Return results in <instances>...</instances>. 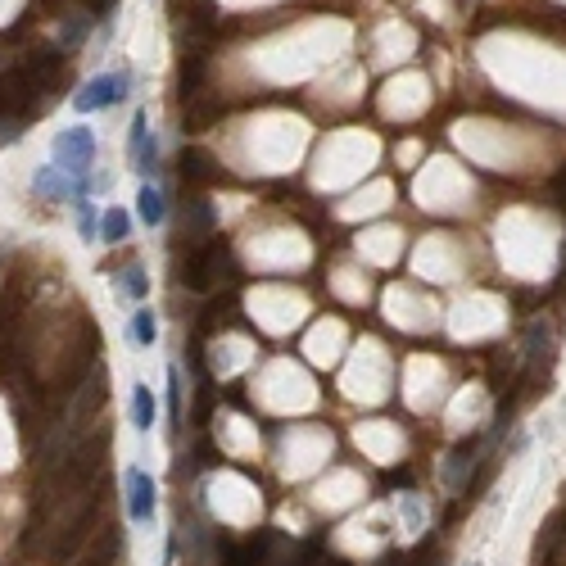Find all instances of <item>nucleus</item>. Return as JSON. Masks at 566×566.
Masks as SVG:
<instances>
[{
	"label": "nucleus",
	"mask_w": 566,
	"mask_h": 566,
	"mask_svg": "<svg viewBox=\"0 0 566 566\" xmlns=\"http://www.w3.org/2000/svg\"><path fill=\"white\" fill-rule=\"evenodd\" d=\"M51 163L73 181V199L91 195V186H100V177H91V168H96V132H91L87 123L55 132V141H51Z\"/></svg>",
	"instance_id": "1"
},
{
	"label": "nucleus",
	"mask_w": 566,
	"mask_h": 566,
	"mask_svg": "<svg viewBox=\"0 0 566 566\" xmlns=\"http://www.w3.org/2000/svg\"><path fill=\"white\" fill-rule=\"evenodd\" d=\"M127 91H132V69L96 73L91 82H82V87H78L73 109H78V114H100V109H114L118 100H127Z\"/></svg>",
	"instance_id": "2"
},
{
	"label": "nucleus",
	"mask_w": 566,
	"mask_h": 566,
	"mask_svg": "<svg viewBox=\"0 0 566 566\" xmlns=\"http://www.w3.org/2000/svg\"><path fill=\"white\" fill-rule=\"evenodd\" d=\"M127 159H132V168H136L141 177H154V172H159V136H154L145 109L132 114V127H127Z\"/></svg>",
	"instance_id": "3"
},
{
	"label": "nucleus",
	"mask_w": 566,
	"mask_h": 566,
	"mask_svg": "<svg viewBox=\"0 0 566 566\" xmlns=\"http://www.w3.org/2000/svg\"><path fill=\"white\" fill-rule=\"evenodd\" d=\"M123 485H127V516L136 525H150L154 512H159V485H154V476L145 467H127Z\"/></svg>",
	"instance_id": "4"
},
{
	"label": "nucleus",
	"mask_w": 566,
	"mask_h": 566,
	"mask_svg": "<svg viewBox=\"0 0 566 566\" xmlns=\"http://www.w3.org/2000/svg\"><path fill=\"white\" fill-rule=\"evenodd\" d=\"M32 190H37V199H46V204H64V199H73V181H69L55 163H42V168L32 172Z\"/></svg>",
	"instance_id": "5"
},
{
	"label": "nucleus",
	"mask_w": 566,
	"mask_h": 566,
	"mask_svg": "<svg viewBox=\"0 0 566 566\" xmlns=\"http://www.w3.org/2000/svg\"><path fill=\"white\" fill-rule=\"evenodd\" d=\"M136 218L154 231V227H163V218H168V204H163V190L154 186V181H141V190H136Z\"/></svg>",
	"instance_id": "6"
},
{
	"label": "nucleus",
	"mask_w": 566,
	"mask_h": 566,
	"mask_svg": "<svg viewBox=\"0 0 566 566\" xmlns=\"http://www.w3.org/2000/svg\"><path fill=\"white\" fill-rule=\"evenodd\" d=\"M154 422H159V399H154V390L141 381V385L132 390V426H136V431H154Z\"/></svg>",
	"instance_id": "7"
},
{
	"label": "nucleus",
	"mask_w": 566,
	"mask_h": 566,
	"mask_svg": "<svg viewBox=\"0 0 566 566\" xmlns=\"http://www.w3.org/2000/svg\"><path fill=\"white\" fill-rule=\"evenodd\" d=\"M118 295L132 300V304H145V295H150V272H145V263H132V267L118 272Z\"/></svg>",
	"instance_id": "8"
},
{
	"label": "nucleus",
	"mask_w": 566,
	"mask_h": 566,
	"mask_svg": "<svg viewBox=\"0 0 566 566\" xmlns=\"http://www.w3.org/2000/svg\"><path fill=\"white\" fill-rule=\"evenodd\" d=\"M127 336H132L141 349H150V345L159 340V313H154L150 304H136V313H132V322H127Z\"/></svg>",
	"instance_id": "9"
},
{
	"label": "nucleus",
	"mask_w": 566,
	"mask_h": 566,
	"mask_svg": "<svg viewBox=\"0 0 566 566\" xmlns=\"http://www.w3.org/2000/svg\"><path fill=\"white\" fill-rule=\"evenodd\" d=\"M127 236H132V218H127L118 204H109V209L100 213V240H105V245H123Z\"/></svg>",
	"instance_id": "10"
},
{
	"label": "nucleus",
	"mask_w": 566,
	"mask_h": 566,
	"mask_svg": "<svg viewBox=\"0 0 566 566\" xmlns=\"http://www.w3.org/2000/svg\"><path fill=\"white\" fill-rule=\"evenodd\" d=\"M73 213H78V236H82V240H96V236H100V213H96V199H91V195L73 199Z\"/></svg>",
	"instance_id": "11"
},
{
	"label": "nucleus",
	"mask_w": 566,
	"mask_h": 566,
	"mask_svg": "<svg viewBox=\"0 0 566 566\" xmlns=\"http://www.w3.org/2000/svg\"><path fill=\"white\" fill-rule=\"evenodd\" d=\"M467 566H480V561H467Z\"/></svg>",
	"instance_id": "12"
}]
</instances>
